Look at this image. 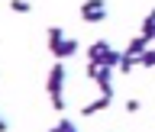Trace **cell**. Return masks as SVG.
<instances>
[{"mask_svg":"<svg viewBox=\"0 0 155 132\" xmlns=\"http://www.w3.org/2000/svg\"><path fill=\"white\" fill-rule=\"evenodd\" d=\"M61 87H65V65L55 61L52 71H48V81H45V90H48V100H52V110L55 113H65V97H61Z\"/></svg>","mask_w":155,"mask_h":132,"instance_id":"6da1fadb","label":"cell"},{"mask_svg":"<svg viewBox=\"0 0 155 132\" xmlns=\"http://www.w3.org/2000/svg\"><path fill=\"white\" fill-rule=\"evenodd\" d=\"M81 19L84 23H104L107 19V0H84L81 3Z\"/></svg>","mask_w":155,"mask_h":132,"instance_id":"7a4b0ae2","label":"cell"},{"mask_svg":"<svg viewBox=\"0 0 155 132\" xmlns=\"http://www.w3.org/2000/svg\"><path fill=\"white\" fill-rule=\"evenodd\" d=\"M78 39H61V45L58 48H52V55H55V61H65V58H71V55H78Z\"/></svg>","mask_w":155,"mask_h":132,"instance_id":"3957f363","label":"cell"},{"mask_svg":"<svg viewBox=\"0 0 155 132\" xmlns=\"http://www.w3.org/2000/svg\"><path fill=\"white\" fill-rule=\"evenodd\" d=\"M110 100H113L110 94H100V100H94V103H87L84 110H81V116H97V113H104L107 106H110Z\"/></svg>","mask_w":155,"mask_h":132,"instance_id":"277c9868","label":"cell"},{"mask_svg":"<svg viewBox=\"0 0 155 132\" xmlns=\"http://www.w3.org/2000/svg\"><path fill=\"white\" fill-rule=\"evenodd\" d=\"M145 48H149V39H145L142 32H139V36H136L133 42L126 45V55H136V58H139V55H142V52H145Z\"/></svg>","mask_w":155,"mask_h":132,"instance_id":"5b68a950","label":"cell"},{"mask_svg":"<svg viewBox=\"0 0 155 132\" xmlns=\"http://www.w3.org/2000/svg\"><path fill=\"white\" fill-rule=\"evenodd\" d=\"M107 52H110V42H104V39H100V42H94V45L87 48V61H100Z\"/></svg>","mask_w":155,"mask_h":132,"instance_id":"8992f818","label":"cell"},{"mask_svg":"<svg viewBox=\"0 0 155 132\" xmlns=\"http://www.w3.org/2000/svg\"><path fill=\"white\" fill-rule=\"evenodd\" d=\"M45 39H48V52H52V48L61 45V39H65V29H61V26H48Z\"/></svg>","mask_w":155,"mask_h":132,"instance_id":"52a82bcc","label":"cell"},{"mask_svg":"<svg viewBox=\"0 0 155 132\" xmlns=\"http://www.w3.org/2000/svg\"><path fill=\"white\" fill-rule=\"evenodd\" d=\"M136 65H139V58H136V55H126V52H123V58H120L116 71H120V74H129V71H133Z\"/></svg>","mask_w":155,"mask_h":132,"instance_id":"ba28073f","label":"cell"},{"mask_svg":"<svg viewBox=\"0 0 155 132\" xmlns=\"http://www.w3.org/2000/svg\"><path fill=\"white\" fill-rule=\"evenodd\" d=\"M142 36L149 39V42L155 39V7H152V13H149V16L142 19Z\"/></svg>","mask_w":155,"mask_h":132,"instance_id":"9c48e42d","label":"cell"},{"mask_svg":"<svg viewBox=\"0 0 155 132\" xmlns=\"http://www.w3.org/2000/svg\"><path fill=\"white\" fill-rule=\"evenodd\" d=\"M120 58H123V52H113V48H110V52H107V55L97 61V65H104V68H116V65H120Z\"/></svg>","mask_w":155,"mask_h":132,"instance_id":"30bf717a","label":"cell"},{"mask_svg":"<svg viewBox=\"0 0 155 132\" xmlns=\"http://www.w3.org/2000/svg\"><path fill=\"white\" fill-rule=\"evenodd\" d=\"M139 65L142 68H155V48H145L142 55H139Z\"/></svg>","mask_w":155,"mask_h":132,"instance_id":"8fae6325","label":"cell"},{"mask_svg":"<svg viewBox=\"0 0 155 132\" xmlns=\"http://www.w3.org/2000/svg\"><path fill=\"white\" fill-rule=\"evenodd\" d=\"M10 10H13V13H29L32 3H29V0H10Z\"/></svg>","mask_w":155,"mask_h":132,"instance_id":"7c38bea8","label":"cell"},{"mask_svg":"<svg viewBox=\"0 0 155 132\" xmlns=\"http://www.w3.org/2000/svg\"><path fill=\"white\" fill-rule=\"evenodd\" d=\"M139 110H142L139 100H126V113H139Z\"/></svg>","mask_w":155,"mask_h":132,"instance_id":"4fadbf2b","label":"cell"},{"mask_svg":"<svg viewBox=\"0 0 155 132\" xmlns=\"http://www.w3.org/2000/svg\"><path fill=\"white\" fill-rule=\"evenodd\" d=\"M68 123H71V119H61V123H58L55 129H48V132H65V126H68Z\"/></svg>","mask_w":155,"mask_h":132,"instance_id":"5bb4252c","label":"cell"},{"mask_svg":"<svg viewBox=\"0 0 155 132\" xmlns=\"http://www.w3.org/2000/svg\"><path fill=\"white\" fill-rule=\"evenodd\" d=\"M0 132H10V123L3 119V116H0Z\"/></svg>","mask_w":155,"mask_h":132,"instance_id":"9a60e30c","label":"cell"},{"mask_svg":"<svg viewBox=\"0 0 155 132\" xmlns=\"http://www.w3.org/2000/svg\"><path fill=\"white\" fill-rule=\"evenodd\" d=\"M65 132H78V129H74V123H68V126H65Z\"/></svg>","mask_w":155,"mask_h":132,"instance_id":"2e32d148","label":"cell"}]
</instances>
